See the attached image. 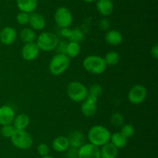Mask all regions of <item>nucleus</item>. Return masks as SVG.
Returning <instances> with one entry per match:
<instances>
[{
  "label": "nucleus",
  "mask_w": 158,
  "mask_h": 158,
  "mask_svg": "<svg viewBox=\"0 0 158 158\" xmlns=\"http://www.w3.org/2000/svg\"><path fill=\"white\" fill-rule=\"evenodd\" d=\"M111 133L107 128L103 125H97L91 127L87 134L89 143L100 147L110 142Z\"/></svg>",
  "instance_id": "obj_1"
},
{
  "label": "nucleus",
  "mask_w": 158,
  "mask_h": 158,
  "mask_svg": "<svg viewBox=\"0 0 158 158\" xmlns=\"http://www.w3.org/2000/svg\"><path fill=\"white\" fill-rule=\"evenodd\" d=\"M83 66L87 72L92 74H101L106 71L107 65L104 59L100 56L89 55L85 57L83 61Z\"/></svg>",
  "instance_id": "obj_2"
},
{
  "label": "nucleus",
  "mask_w": 158,
  "mask_h": 158,
  "mask_svg": "<svg viewBox=\"0 0 158 158\" xmlns=\"http://www.w3.org/2000/svg\"><path fill=\"white\" fill-rule=\"evenodd\" d=\"M70 65V58L65 54H57L51 58L49 64V72L54 76L63 74Z\"/></svg>",
  "instance_id": "obj_3"
},
{
  "label": "nucleus",
  "mask_w": 158,
  "mask_h": 158,
  "mask_svg": "<svg viewBox=\"0 0 158 158\" xmlns=\"http://www.w3.org/2000/svg\"><path fill=\"white\" fill-rule=\"evenodd\" d=\"M59 38L56 34L51 32H43L36 37L35 43L39 49L44 52H49L56 48Z\"/></svg>",
  "instance_id": "obj_4"
},
{
  "label": "nucleus",
  "mask_w": 158,
  "mask_h": 158,
  "mask_svg": "<svg viewBox=\"0 0 158 158\" xmlns=\"http://www.w3.org/2000/svg\"><path fill=\"white\" fill-rule=\"evenodd\" d=\"M68 97L75 102H82L87 98L88 88L80 81L70 82L66 88Z\"/></svg>",
  "instance_id": "obj_5"
},
{
  "label": "nucleus",
  "mask_w": 158,
  "mask_h": 158,
  "mask_svg": "<svg viewBox=\"0 0 158 158\" xmlns=\"http://www.w3.org/2000/svg\"><path fill=\"white\" fill-rule=\"evenodd\" d=\"M10 139L12 145L19 150H28L33 143L32 136L26 130H15Z\"/></svg>",
  "instance_id": "obj_6"
},
{
  "label": "nucleus",
  "mask_w": 158,
  "mask_h": 158,
  "mask_svg": "<svg viewBox=\"0 0 158 158\" xmlns=\"http://www.w3.org/2000/svg\"><path fill=\"white\" fill-rule=\"evenodd\" d=\"M56 23L60 28L69 27L73 23V15L68 8L62 6L56 9L54 15Z\"/></svg>",
  "instance_id": "obj_7"
},
{
  "label": "nucleus",
  "mask_w": 158,
  "mask_h": 158,
  "mask_svg": "<svg viewBox=\"0 0 158 158\" xmlns=\"http://www.w3.org/2000/svg\"><path fill=\"white\" fill-rule=\"evenodd\" d=\"M148 96V90L143 85H135L128 92V99L133 105H140Z\"/></svg>",
  "instance_id": "obj_8"
},
{
  "label": "nucleus",
  "mask_w": 158,
  "mask_h": 158,
  "mask_svg": "<svg viewBox=\"0 0 158 158\" xmlns=\"http://www.w3.org/2000/svg\"><path fill=\"white\" fill-rule=\"evenodd\" d=\"M78 158H100V148L90 143H84L78 149Z\"/></svg>",
  "instance_id": "obj_9"
},
{
  "label": "nucleus",
  "mask_w": 158,
  "mask_h": 158,
  "mask_svg": "<svg viewBox=\"0 0 158 158\" xmlns=\"http://www.w3.org/2000/svg\"><path fill=\"white\" fill-rule=\"evenodd\" d=\"M97 98L88 95L87 98L83 102H82L81 112L83 115L86 117H92L97 112Z\"/></svg>",
  "instance_id": "obj_10"
},
{
  "label": "nucleus",
  "mask_w": 158,
  "mask_h": 158,
  "mask_svg": "<svg viewBox=\"0 0 158 158\" xmlns=\"http://www.w3.org/2000/svg\"><path fill=\"white\" fill-rule=\"evenodd\" d=\"M40 52V50L39 49L36 43H25L23 46L21 50V54L23 58L26 61H32L37 58Z\"/></svg>",
  "instance_id": "obj_11"
},
{
  "label": "nucleus",
  "mask_w": 158,
  "mask_h": 158,
  "mask_svg": "<svg viewBox=\"0 0 158 158\" xmlns=\"http://www.w3.org/2000/svg\"><path fill=\"white\" fill-rule=\"evenodd\" d=\"M17 39V32L12 26H6L0 31V42L2 44L9 46L14 43Z\"/></svg>",
  "instance_id": "obj_12"
},
{
  "label": "nucleus",
  "mask_w": 158,
  "mask_h": 158,
  "mask_svg": "<svg viewBox=\"0 0 158 158\" xmlns=\"http://www.w3.org/2000/svg\"><path fill=\"white\" fill-rule=\"evenodd\" d=\"M15 114L13 108L9 105H2L0 107V125L12 124Z\"/></svg>",
  "instance_id": "obj_13"
},
{
  "label": "nucleus",
  "mask_w": 158,
  "mask_h": 158,
  "mask_svg": "<svg viewBox=\"0 0 158 158\" xmlns=\"http://www.w3.org/2000/svg\"><path fill=\"white\" fill-rule=\"evenodd\" d=\"M67 138L69 143V147L73 148L79 149L85 143L84 134L79 130H73L69 133Z\"/></svg>",
  "instance_id": "obj_14"
},
{
  "label": "nucleus",
  "mask_w": 158,
  "mask_h": 158,
  "mask_svg": "<svg viewBox=\"0 0 158 158\" xmlns=\"http://www.w3.org/2000/svg\"><path fill=\"white\" fill-rule=\"evenodd\" d=\"M29 25L31 26V29L33 30H43L46 27V19L43 15L39 13H33L32 12L29 15Z\"/></svg>",
  "instance_id": "obj_15"
},
{
  "label": "nucleus",
  "mask_w": 158,
  "mask_h": 158,
  "mask_svg": "<svg viewBox=\"0 0 158 158\" xmlns=\"http://www.w3.org/2000/svg\"><path fill=\"white\" fill-rule=\"evenodd\" d=\"M52 147L55 151L59 153L66 152L70 147L67 136H59L56 137L52 143Z\"/></svg>",
  "instance_id": "obj_16"
},
{
  "label": "nucleus",
  "mask_w": 158,
  "mask_h": 158,
  "mask_svg": "<svg viewBox=\"0 0 158 158\" xmlns=\"http://www.w3.org/2000/svg\"><path fill=\"white\" fill-rule=\"evenodd\" d=\"M100 149V158H117L118 155V148L110 142L104 144Z\"/></svg>",
  "instance_id": "obj_17"
},
{
  "label": "nucleus",
  "mask_w": 158,
  "mask_h": 158,
  "mask_svg": "<svg viewBox=\"0 0 158 158\" xmlns=\"http://www.w3.org/2000/svg\"><path fill=\"white\" fill-rule=\"evenodd\" d=\"M105 40L106 43L111 46H117L120 45L123 41V36L121 33L116 29H110L107 30L105 35Z\"/></svg>",
  "instance_id": "obj_18"
},
{
  "label": "nucleus",
  "mask_w": 158,
  "mask_h": 158,
  "mask_svg": "<svg viewBox=\"0 0 158 158\" xmlns=\"http://www.w3.org/2000/svg\"><path fill=\"white\" fill-rule=\"evenodd\" d=\"M97 9L102 15L108 16L114 11V4L111 0H97Z\"/></svg>",
  "instance_id": "obj_19"
},
{
  "label": "nucleus",
  "mask_w": 158,
  "mask_h": 158,
  "mask_svg": "<svg viewBox=\"0 0 158 158\" xmlns=\"http://www.w3.org/2000/svg\"><path fill=\"white\" fill-rule=\"evenodd\" d=\"M37 5V0H16V6L20 12L32 13L36 9Z\"/></svg>",
  "instance_id": "obj_20"
},
{
  "label": "nucleus",
  "mask_w": 158,
  "mask_h": 158,
  "mask_svg": "<svg viewBox=\"0 0 158 158\" xmlns=\"http://www.w3.org/2000/svg\"><path fill=\"white\" fill-rule=\"evenodd\" d=\"M30 123V119L28 115L21 113L15 116L12 125L16 130H25Z\"/></svg>",
  "instance_id": "obj_21"
},
{
  "label": "nucleus",
  "mask_w": 158,
  "mask_h": 158,
  "mask_svg": "<svg viewBox=\"0 0 158 158\" xmlns=\"http://www.w3.org/2000/svg\"><path fill=\"white\" fill-rule=\"evenodd\" d=\"M19 37L23 42L25 43H34L36 40V34L35 30L31 28H24L19 33Z\"/></svg>",
  "instance_id": "obj_22"
},
{
  "label": "nucleus",
  "mask_w": 158,
  "mask_h": 158,
  "mask_svg": "<svg viewBox=\"0 0 158 158\" xmlns=\"http://www.w3.org/2000/svg\"><path fill=\"white\" fill-rule=\"evenodd\" d=\"M110 142L118 149L123 148L127 144V139L123 136L120 132H116L111 134Z\"/></svg>",
  "instance_id": "obj_23"
},
{
  "label": "nucleus",
  "mask_w": 158,
  "mask_h": 158,
  "mask_svg": "<svg viewBox=\"0 0 158 158\" xmlns=\"http://www.w3.org/2000/svg\"><path fill=\"white\" fill-rule=\"evenodd\" d=\"M80 43L76 42L69 41L66 43V51L65 54L69 57V58H75L80 54Z\"/></svg>",
  "instance_id": "obj_24"
},
{
  "label": "nucleus",
  "mask_w": 158,
  "mask_h": 158,
  "mask_svg": "<svg viewBox=\"0 0 158 158\" xmlns=\"http://www.w3.org/2000/svg\"><path fill=\"white\" fill-rule=\"evenodd\" d=\"M104 60L105 63L106 65H116L120 60V55L116 51H110L107 54L105 55L104 57Z\"/></svg>",
  "instance_id": "obj_25"
},
{
  "label": "nucleus",
  "mask_w": 158,
  "mask_h": 158,
  "mask_svg": "<svg viewBox=\"0 0 158 158\" xmlns=\"http://www.w3.org/2000/svg\"><path fill=\"white\" fill-rule=\"evenodd\" d=\"M69 40V41L76 42V43H80L84 40V33H83L81 29H78V28L72 29Z\"/></svg>",
  "instance_id": "obj_26"
},
{
  "label": "nucleus",
  "mask_w": 158,
  "mask_h": 158,
  "mask_svg": "<svg viewBox=\"0 0 158 158\" xmlns=\"http://www.w3.org/2000/svg\"><path fill=\"white\" fill-rule=\"evenodd\" d=\"M110 122L114 126L121 127L124 124V118L123 115L119 112H115L112 114L110 117Z\"/></svg>",
  "instance_id": "obj_27"
},
{
  "label": "nucleus",
  "mask_w": 158,
  "mask_h": 158,
  "mask_svg": "<svg viewBox=\"0 0 158 158\" xmlns=\"http://www.w3.org/2000/svg\"><path fill=\"white\" fill-rule=\"evenodd\" d=\"M103 92V88L99 84H93L89 88H88V95L93 96L98 99L101 95Z\"/></svg>",
  "instance_id": "obj_28"
},
{
  "label": "nucleus",
  "mask_w": 158,
  "mask_h": 158,
  "mask_svg": "<svg viewBox=\"0 0 158 158\" xmlns=\"http://www.w3.org/2000/svg\"><path fill=\"white\" fill-rule=\"evenodd\" d=\"M120 128L121 129H120V133H121L123 136H125L127 139L131 138V136L134 135V127L131 124H123Z\"/></svg>",
  "instance_id": "obj_29"
},
{
  "label": "nucleus",
  "mask_w": 158,
  "mask_h": 158,
  "mask_svg": "<svg viewBox=\"0 0 158 158\" xmlns=\"http://www.w3.org/2000/svg\"><path fill=\"white\" fill-rule=\"evenodd\" d=\"M15 127L13 126V125L12 124H9V125H2L1 128V134L2 135V136L6 138H11L12 135L14 134L15 131Z\"/></svg>",
  "instance_id": "obj_30"
},
{
  "label": "nucleus",
  "mask_w": 158,
  "mask_h": 158,
  "mask_svg": "<svg viewBox=\"0 0 158 158\" xmlns=\"http://www.w3.org/2000/svg\"><path fill=\"white\" fill-rule=\"evenodd\" d=\"M29 13L20 12L16 15V21L19 25H27L29 23Z\"/></svg>",
  "instance_id": "obj_31"
},
{
  "label": "nucleus",
  "mask_w": 158,
  "mask_h": 158,
  "mask_svg": "<svg viewBox=\"0 0 158 158\" xmlns=\"http://www.w3.org/2000/svg\"><path fill=\"white\" fill-rule=\"evenodd\" d=\"M37 152H38L39 154L41 156H46V155H49V146L46 143H40V145L37 147Z\"/></svg>",
  "instance_id": "obj_32"
},
{
  "label": "nucleus",
  "mask_w": 158,
  "mask_h": 158,
  "mask_svg": "<svg viewBox=\"0 0 158 158\" xmlns=\"http://www.w3.org/2000/svg\"><path fill=\"white\" fill-rule=\"evenodd\" d=\"M66 151V158H78V149L69 147Z\"/></svg>",
  "instance_id": "obj_33"
},
{
  "label": "nucleus",
  "mask_w": 158,
  "mask_h": 158,
  "mask_svg": "<svg viewBox=\"0 0 158 158\" xmlns=\"http://www.w3.org/2000/svg\"><path fill=\"white\" fill-rule=\"evenodd\" d=\"M110 26V21L107 19H101L100 23H99V26H100V28L102 30H109Z\"/></svg>",
  "instance_id": "obj_34"
},
{
  "label": "nucleus",
  "mask_w": 158,
  "mask_h": 158,
  "mask_svg": "<svg viewBox=\"0 0 158 158\" xmlns=\"http://www.w3.org/2000/svg\"><path fill=\"white\" fill-rule=\"evenodd\" d=\"M71 31H72V29H70L69 27H66V28H62L61 31H60V34L63 37L66 39H69V37H70Z\"/></svg>",
  "instance_id": "obj_35"
},
{
  "label": "nucleus",
  "mask_w": 158,
  "mask_h": 158,
  "mask_svg": "<svg viewBox=\"0 0 158 158\" xmlns=\"http://www.w3.org/2000/svg\"><path fill=\"white\" fill-rule=\"evenodd\" d=\"M66 43L65 42L59 41L58 45H57L56 48L57 51L59 52V54H65V51H66Z\"/></svg>",
  "instance_id": "obj_36"
},
{
  "label": "nucleus",
  "mask_w": 158,
  "mask_h": 158,
  "mask_svg": "<svg viewBox=\"0 0 158 158\" xmlns=\"http://www.w3.org/2000/svg\"><path fill=\"white\" fill-rule=\"evenodd\" d=\"M151 54L154 59H156V60L158 58V45L157 44H154V46L151 47Z\"/></svg>",
  "instance_id": "obj_37"
},
{
  "label": "nucleus",
  "mask_w": 158,
  "mask_h": 158,
  "mask_svg": "<svg viewBox=\"0 0 158 158\" xmlns=\"http://www.w3.org/2000/svg\"><path fill=\"white\" fill-rule=\"evenodd\" d=\"M83 1L86 2H96L97 0H83Z\"/></svg>",
  "instance_id": "obj_38"
},
{
  "label": "nucleus",
  "mask_w": 158,
  "mask_h": 158,
  "mask_svg": "<svg viewBox=\"0 0 158 158\" xmlns=\"http://www.w3.org/2000/svg\"><path fill=\"white\" fill-rule=\"evenodd\" d=\"M42 158H54V157L52 156H49V155H46V156H42Z\"/></svg>",
  "instance_id": "obj_39"
}]
</instances>
